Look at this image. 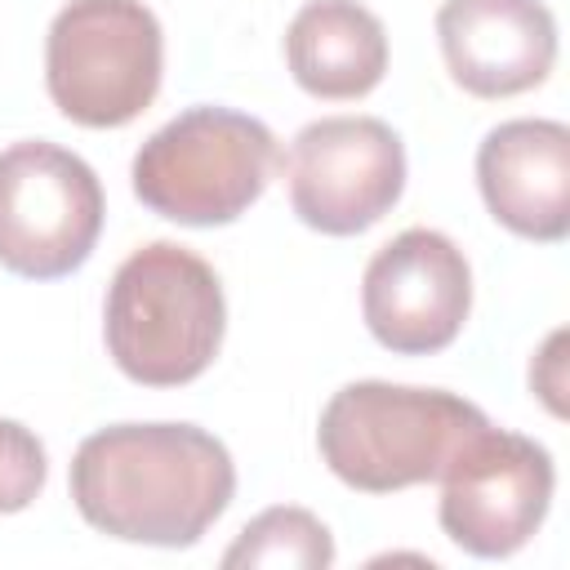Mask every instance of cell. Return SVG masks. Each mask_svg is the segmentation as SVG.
I'll return each mask as SVG.
<instances>
[{
    "label": "cell",
    "mask_w": 570,
    "mask_h": 570,
    "mask_svg": "<svg viewBox=\"0 0 570 570\" xmlns=\"http://www.w3.org/2000/svg\"><path fill=\"white\" fill-rule=\"evenodd\" d=\"M232 494L236 463L196 423H111L89 432L71 459L76 512L120 543L191 548Z\"/></svg>",
    "instance_id": "6da1fadb"
},
{
    "label": "cell",
    "mask_w": 570,
    "mask_h": 570,
    "mask_svg": "<svg viewBox=\"0 0 570 570\" xmlns=\"http://www.w3.org/2000/svg\"><path fill=\"white\" fill-rule=\"evenodd\" d=\"M223 330V285L187 245L151 240L116 267L102 334L125 379L142 387H183L214 365Z\"/></svg>",
    "instance_id": "7a4b0ae2"
},
{
    "label": "cell",
    "mask_w": 570,
    "mask_h": 570,
    "mask_svg": "<svg viewBox=\"0 0 570 570\" xmlns=\"http://www.w3.org/2000/svg\"><path fill=\"white\" fill-rule=\"evenodd\" d=\"M490 419L445 392L361 379L338 387L316 423V450L325 468L365 494H392L405 485L436 481L454 450Z\"/></svg>",
    "instance_id": "3957f363"
},
{
    "label": "cell",
    "mask_w": 570,
    "mask_h": 570,
    "mask_svg": "<svg viewBox=\"0 0 570 570\" xmlns=\"http://www.w3.org/2000/svg\"><path fill=\"white\" fill-rule=\"evenodd\" d=\"M281 165L276 138L258 116L232 107H187L134 156V196L183 227L236 223Z\"/></svg>",
    "instance_id": "277c9868"
},
{
    "label": "cell",
    "mask_w": 570,
    "mask_h": 570,
    "mask_svg": "<svg viewBox=\"0 0 570 570\" xmlns=\"http://www.w3.org/2000/svg\"><path fill=\"white\" fill-rule=\"evenodd\" d=\"M165 71V36L142 0H67L49 22L45 85L53 107L85 129L138 120Z\"/></svg>",
    "instance_id": "5b68a950"
},
{
    "label": "cell",
    "mask_w": 570,
    "mask_h": 570,
    "mask_svg": "<svg viewBox=\"0 0 570 570\" xmlns=\"http://www.w3.org/2000/svg\"><path fill=\"white\" fill-rule=\"evenodd\" d=\"M102 209V183L76 151L45 138L0 151V267L13 276H71L98 245Z\"/></svg>",
    "instance_id": "8992f818"
},
{
    "label": "cell",
    "mask_w": 570,
    "mask_h": 570,
    "mask_svg": "<svg viewBox=\"0 0 570 570\" xmlns=\"http://www.w3.org/2000/svg\"><path fill=\"white\" fill-rule=\"evenodd\" d=\"M436 481L441 530L463 552L499 561L521 552L543 525L557 472L552 454L534 436L485 423L454 450Z\"/></svg>",
    "instance_id": "52a82bcc"
},
{
    "label": "cell",
    "mask_w": 570,
    "mask_h": 570,
    "mask_svg": "<svg viewBox=\"0 0 570 570\" xmlns=\"http://www.w3.org/2000/svg\"><path fill=\"white\" fill-rule=\"evenodd\" d=\"M285 183L298 223L321 236H356L401 200L405 147L379 116H321L294 134Z\"/></svg>",
    "instance_id": "ba28073f"
},
{
    "label": "cell",
    "mask_w": 570,
    "mask_h": 570,
    "mask_svg": "<svg viewBox=\"0 0 570 570\" xmlns=\"http://www.w3.org/2000/svg\"><path fill=\"white\" fill-rule=\"evenodd\" d=\"M472 312V267L463 249L432 227L392 236L361 276V316L396 356L450 347Z\"/></svg>",
    "instance_id": "9c48e42d"
},
{
    "label": "cell",
    "mask_w": 570,
    "mask_h": 570,
    "mask_svg": "<svg viewBox=\"0 0 570 570\" xmlns=\"http://www.w3.org/2000/svg\"><path fill=\"white\" fill-rule=\"evenodd\" d=\"M436 40L454 85L472 98L525 94L557 62V18L539 0H445Z\"/></svg>",
    "instance_id": "30bf717a"
},
{
    "label": "cell",
    "mask_w": 570,
    "mask_h": 570,
    "mask_svg": "<svg viewBox=\"0 0 570 570\" xmlns=\"http://www.w3.org/2000/svg\"><path fill=\"white\" fill-rule=\"evenodd\" d=\"M476 187L494 223L525 240L570 232V129L561 120H503L476 147Z\"/></svg>",
    "instance_id": "8fae6325"
},
{
    "label": "cell",
    "mask_w": 570,
    "mask_h": 570,
    "mask_svg": "<svg viewBox=\"0 0 570 570\" xmlns=\"http://www.w3.org/2000/svg\"><path fill=\"white\" fill-rule=\"evenodd\" d=\"M285 62L312 98H365L387 71V31L356 0H307L285 31Z\"/></svg>",
    "instance_id": "7c38bea8"
},
{
    "label": "cell",
    "mask_w": 570,
    "mask_h": 570,
    "mask_svg": "<svg viewBox=\"0 0 570 570\" xmlns=\"http://www.w3.org/2000/svg\"><path fill=\"white\" fill-rule=\"evenodd\" d=\"M330 561H334V534L307 508H267V512H258L236 534V543L223 552L227 570H240V566L325 570Z\"/></svg>",
    "instance_id": "4fadbf2b"
},
{
    "label": "cell",
    "mask_w": 570,
    "mask_h": 570,
    "mask_svg": "<svg viewBox=\"0 0 570 570\" xmlns=\"http://www.w3.org/2000/svg\"><path fill=\"white\" fill-rule=\"evenodd\" d=\"M45 476H49V459L40 436L18 419H0V517L36 503Z\"/></svg>",
    "instance_id": "5bb4252c"
},
{
    "label": "cell",
    "mask_w": 570,
    "mask_h": 570,
    "mask_svg": "<svg viewBox=\"0 0 570 570\" xmlns=\"http://www.w3.org/2000/svg\"><path fill=\"white\" fill-rule=\"evenodd\" d=\"M561 347H566V330L548 334L543 352L530 361V387L543 396V405H548L557 419L566 414V401H561V392H566V356H561Z\"/></svg>",
    "instance_id": "9a60e30c"
}]
</instances>
